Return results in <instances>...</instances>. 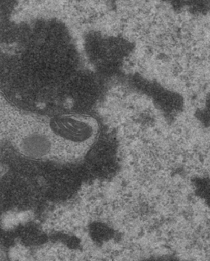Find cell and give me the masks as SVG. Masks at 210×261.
<instances>
[{"instance_id":"6da1fadb","label":"cell","mask_w":210,"mask_h":261,"mask_svg":"<svg viewBox=\"0 0 210 261\" xmlns=\"http://www.w3.org/2000/svg\"><path fill=\"white\" fill-rule=\"evenodd\" d=\"M49 127L56 137L71 143H86L95 135V128L90 122L68 115L51 118Z\"/></svg>"},{"instance_id":"7a4b0ae2","label":"cell","mask_w":210,"mask_h":261,"mask_svg":"<svg viewBox=\"0 0 210 261\" xmlns=\"http://www.w3.org/2000/svg\"><path fill=\"white\" fill-rule=\"evenodd\" d=\"M20 150L24 155L31 159H43L50 154L52 142L49 137L40 132L28 133L21 140Z\"/></svg>"}]
</instances>
